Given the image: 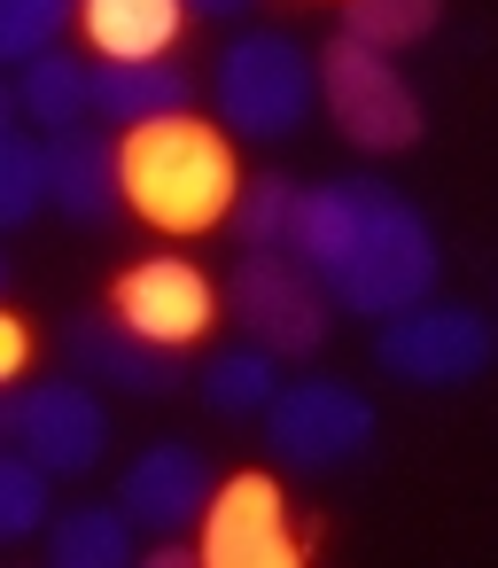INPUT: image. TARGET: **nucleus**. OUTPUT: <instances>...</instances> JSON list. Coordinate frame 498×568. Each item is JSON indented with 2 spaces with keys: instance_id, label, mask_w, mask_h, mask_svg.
I'll use <instances>...</instances> for the list:
<instances>
[{
  "instance_id": "1",
  "label": "nucleus",
  "mask_w": 498,
  "mask_h": 568,
  "mask_svg": "<svg viewBox=\"0 0 498 568\" xmlns=\"http://www.w3.org/2000/svg\"><path fill=\"white\" fill-rule=\"evenodd\" d=\"M296 257L312 265L327 304L358 312V320H389V312L436 296V273H444V250H436V226L420 219V203L374 172H335V180L304 187Z\"/></svg>"
},
{
  "instance_id": "2",
  "label": "nucleus",
  "mask_w": 498,
  "mask_h": 568,
  "mask_svg": "<svg viewBox=\"0 0 498 568\" xmlns=\"http://www.w3.org/2000/svg\"><path fill=\"white\" fill-rule=\"evenodd\" d=\"M118 180H125V203H133L149 226H164V234H203V226H218V219L234 211V195H242L226 125H195V110L125 133V141H118Z\"/></svg>"
},
{
  "instance_id": "3",
  "label": "nucleus",
  "mask_w": 498,
  "mask_h": 568,
  "mask_svg": "<svg viewBox=\"0 0 498 568\" xmlns=\"http://www.w3.org/2000/svg\"><path fill=\"white\" fill-rule=\"evenodd\" d=\"M312 102H319V63H312L304 40H288V32H242V40H226V55L211 71V110H218L226 133L265 141V149L296 141L304 118H312Z\"/></svg>"
},
{
  "instance_id": "4",
  "label": "nucleus",
  "mask_w": 498,
  "mask_h": 568,
  "mask_svg": "<svg viewBox=\"0 0 498 568\" xmlns=\"http://www.w3.org/2000/svg\"><path fill=\"white\" fill-rule=\"evenodd\" d=\"M265 420V452L296 475H335L350 459L374 452L382 420H374V397L335 382V374H304V382H281L273 405L257 413Z\"/></svg>"
},
{
  "instance_id": "5",
  "label": "nucleus",
  "mask_w": 498,
  "mask_h": 568,
  "mask_svg": "<svg viewBox=\"0 0 498 568\" xmlns=\"http://www.w3.org/2000/svg\"><path fill=\"white\" fill-rule=\"evenodd\" d=\"M490 351H498V327L451 296H420L374 327V366L405 389H459L490 366Z\"/></svg>"
},
{
  "instance_id": "6",
  "label": "nucleus",
  "mask_w": 498,
  "mask_h": 568,
  "mask_svg": "<svg viewBox=\"0 0 498 568\" xmlns=\"http://www.w3.org/2000/svg\"><path fill=\"white\" fill-rule=\"evenodd\" d=\"M226 312L242 320V335L250 343H265L273 358H312L319 343H327V288L312 281V265L296 257V242L288 250H242L234 257V281H226Z\"/></svg>"
},
{
  "instance_id": "7",
  "label": "nucleus",
  "mask_w": 498,
  "mask_h": 568,
  "mask_svg": "<svg viewBox=\"0 0 498 568\" xmlns=\"http://www.w3.org/2000/svg\"><path fill=\"white\" fill-rule=\"evenodd\" d=\"M319 102H327V118H335V133H343L350 149L397 156V149L420 141V102H413V87L389 71V55H374V48H358V40H335V48L319 55Z\"/></svg>"
},
{
  "instance_id": "8",
  "label": "nucleus",
  "mask_w": 498,
  "mask_h": 568,
  "mask_svg": "<svg viewBox=\"0 0 498 568\" xmlns=\"http://www.w3.org/2000/svg\"><path fill=\"white\" fill-rule=\"evenodd\" d=\"M17 452H32L55 483H79L110 452V405L87 374L71 382H32L17 389Z\"/></svg>"
},
{
  "instance_id": "9",
  "label": "nucleus",
  "mask_w": 498,
  "mask_h": 568,
  "mask_svg": "<svg viewBox=\"0 0 498 568\" xmlns=\"http://www.w3.org/2000/svg\"><path fill=\"white\" fill-rule=\"evenodd\" d=\"M195 552L211 568H288L304 545L288 529V498L273 475H226L195 521Z\"/></svg>"
},
{
  "instance_id": "10",
  "label": "nucleus",
  "mask_w": 498,
  "mask_h": 568,
  "mask_svg": "<svg viewBox=\"0 0 498 568\" xmlns=\"http://www.w3.org/2000/svg\"><path fill=\"white\" fill-rule=\"evenodd\" d=\"M110 312H118L133 335H149V343H164V351H187V343L218 320V288H211L187 257H141V265L118 273Z\"/></svg>"
},
{
  "instance_id": "11",
  "label": "nucleus",
  "mask_w": 498,
  "mask_h": 568,
  "mask_svg": "<svg viewBox=\"0 0 498 568\" xmlns=\"http://www.w3.org/2000/svg\"><path fill=\"white\" fill-rule=\"evenodd\" d=\"M218 490V467L195 452V444H149L125 459V483H118V506L133 514L141 537H187L203 521Z\"/></svg>"
},
{
  "instance_id": "12",
  "label": "nucleus",
  "mask_w": 498,
  "mask_h": 568,
  "mask_svg": "<svg viewBox=\"0 0 498 568\" xmlns=\"http://www.w3.org/2000/svg\"><path fill=\"white\" fill-rule=\"evenodd\" d=\"M71 374L110 382V389H125V397H172V389H180V351L133 335L118 312H79V320H71Z\"/></svg>"
},
{
  "instance_id": "13",
  "label": "nucleus",
  "mask_w": 498,
  "mask_h": 568,
  "mask_svg": "<svg viewBox=\"0 0 498 568\" xmlns=\"http://www.w3.org/2000/svg\"><path fill=\"white\" fill-rule=\"evenodd\" d=\"M125 203L118 180V133H48V211H63L71 226H110Z\"/></svg>"
},
{
  "instance_id": "14",
  "label": "nucleus",
  "mask_w": 498,
  "mask_h": 568,
  "mask_svg": "<svg viewBox=\"0 0 498 568\" xmlns=\"http://www.w3.org/2000/svg\"><path fill=\"white\" fill-rule=\"evenodd\" d=\"M195 110V79L180 63H102L94 71V118L118 125V133H141V125H164V118H187Z\"/></svg>"
},
{
  "instance_id": "15",
  "label": "nucleus",
  "mask_w": 498,
  "mask_h": 568,
  "mask_svg": "<svg viewBox=\"0 0 498 568\" xmlns=\"http://www.w3.org/2000/svg\"><path fill=\"white\" fill-rule=\"evenodd\" d=\"M79 24L102 63H156V55H172L187 9L180 0H79Z\"/></svg>"
},
{
  "instance_id": "16",
  "label": "nucleus",
  "mask_w": 498,
  "mask_h": 568,
  "mask_svg": "<svg viewBox=\"0 0 498 568\" xmlns=\"http://www.w3.org/2000/svg\"><path fill=\"white\" fill-rule=\"evenodd\" d=\"M133 552H141V529L118 498H87V506L48 514V560L55 568H125Z\"/></svg>"
},
{
  "instance_id": "17",
  "label": "nucleus",
  "mask_w": 498,
  "mask_h": 568,
  "mask_svg": "<svg viewBox=\"0 0 498 568\" xmlns=\"http://www.w3.org/2000/svg\"><path fill=\"white\" fill-rule=\"evenodd\" d=\"M17 118H32L40 133L87 125V118H94V71H87L79 55H63V48L32 55V63L17 71Z\"/></svg>"
},
{
  "instance_id": "18",
  "label": "nucleus",
  "mask_w": 498,
  "mask_h": 568,
  "mask_svg": "<svg viewBox=\"0 0 498 568\" xmlns=\"http://www.w3.org/2000/svg\"><path fill=\"white\" fill-rule=\"evenodd\" d=\"M195 389H203V405H211L218 420H257V413L273 405V389H281V358L242 335V343H226V351L203 358Z\"/></svg>"
},
{
  "instance_id": "19",
  "label": "nucleus",
  "mask_w": 498,
  "mask_h": 568,
  "mask_svg": "<svg viewBox=\"0 0 498 568\" xmlns=\"http://www.w3.org/2000/svg\"><path fill=\"white\" fill-rule=\"evenodd\" d=\"M48 514H55V475H48L32 452L0 444V545L48 537Z\"/></svg>"
},
{
  "instance_id": "20",
  "label": "nucleus",
  "mask_w": 498,
  "mask_h": 568,
  "mask_svg": "<svg viewBox=\"0 0 498 568\" xmlns=\"http://www.w3.org/2000/svg\"><path fill=\"white\" fill-rule=\"evenodd\" d=\"M48 211V141L32 133H0V234H17Z\"/></svg>"
},
{
  "instance_id": "21",
  "label": "nucleus",
  "mask_w": 498,
  "mask_h": 568,
  "mask_svg": "<svg viewBox=\"0 0 498 568\" xmlns=\"http://www.w3.org/2000/svg\"><path fill=\"white\" fill-rule=\"evenodd\" d=\"M296 211H304V187H296L288 172H257V180L234 195L242 250H288V242H296Z\"/></svg>"
},
{
  "instance_id": "22",
  "label": "nucleus",
  "mask_w": 498,
  "mask_h": 568,
  "mask_svg": "<svg viewBox=\"0 0 498 568\" xmlns=\"http://www.w3.org/2000/svg\"><path fill=\"white\" fill-rule=\"evenodd\" d=\"M428 32H436V0H350L343 9V40H358L374 55H397Z\"/></svg>"
},
{
  "instance_id": "23",
  "label": "nucleus",
  "mask_w": 498,
  "mask_h": 568,
  "mask_svg": "<svg viewBox=\"0 0 498 568\" xmlns=\"http://www.w3.org/2000/svg\"><path fill=\"white\" fill-rule=\"evenodd\" d=\"M71 17L79 0H0V71H24L32 55H48Z\"/></svg>"
},
{
  "instance_id": "24",
  "label": "nucleus",
  "mask_w": 498,
  "mask_h": 568,
  "mask_svg": "<svg viewBox=\"0 0 498 568\" xmlns=\"http://www.w3.org/2000/svg\"><path fill=\"white\" fill-rule=\"evenodd\" d=\"M24 358H32V335H24V320H9V312H0V389H9V382L24 374Z\"/></svg>"
},
{
  "instance_id": "25",
  "label": "nucleus",
  "mask_w": 498,
  "mask_h": 568,
  "mask_svg": "<svg viewBox=\"0 0 498 568\" xmlns=\"http://www.w3.org/2000/svg\"><path fill=\"white\" fill-rule=\"evenodd\" d=\"M180 9H195V17H250L257 0H180Z\"/></svg>"
},
{
  "instance_id": "26",
  "label": "nucleus",
  "mask_w": 498,
  "mask_h": 568,
  "mask_svg": "<svg viewBox=\"0 0 498 568\" xmlns=\"http://www.w3.org/2000/svg\"><path fill=\"white\" fill-rule=\"evenodd\" d=\"M0 444H17V389H0Z\"/></svg>"
},
{
  "instance_id": "27",
  "label": "nucleus",
  "mask_w": 498,
  "mask_h": 568,
  "mask_svg": "<svg viewBox=\"0 0 498 568\" xmlns=\"http://www.w3.org/2000/svg\"><path fill=\"white\" fill-rule=\"evenodd\" d=\"M9 125H17V87L0 79V133H9Z\"/></svg>"
},
{
  "instance_id": "28",
  "label": "nucleus",
  "mask_w": 498,
  "mask_h": 568,
  "mask_svg": "<svg viewBox=\"0 0 498 568\" xmlns=\"http://www.w3.org/2000/svg\"><path fill=\"white\" fill-rule=\"evenodd\" d=\"M0 296H9V257H0Z\"/></svg>"
}]
</instances>
